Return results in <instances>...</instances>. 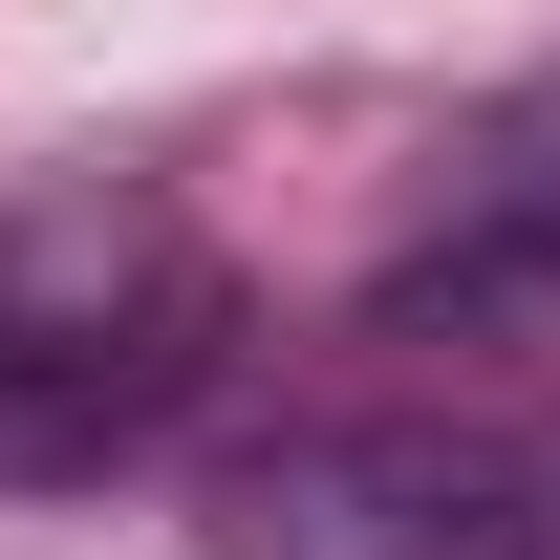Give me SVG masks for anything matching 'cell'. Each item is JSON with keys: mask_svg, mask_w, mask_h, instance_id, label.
Here are the masks:
<instances>
[{"mask_svg": "<svg viewBox=\"0 0 560 560\" xmlns=\"http://www.w3.org/2000/svg\"><path fill=\"white\" fill-rule=\"evenodd\" d=\"M215 346H237V280L173 195L86 173V195L0 215V475H86V453L173 431L215 388Z\"/></svg>", "mask_w": 560, "mask_h": 560, "instance_id": "1", "label": "cell"}, {"mask_svg": "<svg viewBox=\"0 0 560 560\" xmlns=\"http://www.w3.org/2000/svg\"><path fill=\"white\" fill-rule=\"evenodd\" d=\"M539 475H560V453H539Z\"/></svg>", "mask_w": 560, "mask_h": 560, "instance_id": "4", "label": "cell"}, {"mask_svg": "<svg viewBox=\"0 0 560 560\" xmlns=\"http://www.w3.org/2000/svg\"><path fill=\"white\" fill-rule=\"evenodd\" d=\"M215 560H560L539 431H453V410H302L195 495Z\"/></svg>", "mask_w": 560, "mask_h": 560, "instance_id": "2", "label": "cell"}, {"mask_svg": "<svg viewBox=\"0 0 560 560\" xmlns=\"http://www.w3.org/2000/svg\"><path fill=\"white\" fill-rule=\"evenodd\" d=\"M431 324H453V346H495V324H560V66L431 130L410 237L366 259V346H431Z\"/></svg>", "mask_w": 560, "mask_h": 560, "instance_id": "3", "label": "cell"}]
</instances>
